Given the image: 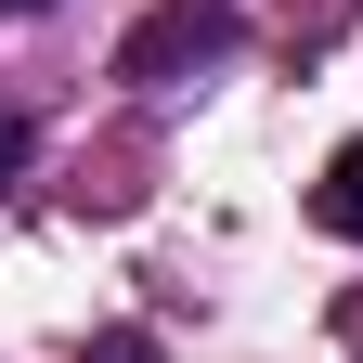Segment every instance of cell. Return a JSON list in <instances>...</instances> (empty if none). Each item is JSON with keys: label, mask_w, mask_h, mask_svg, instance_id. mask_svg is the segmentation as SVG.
Listing matches in <instances>:
<instances>
[{"label": "cell", "mask_w": 363, "mask_h": 363, "mask_svg": "<svg viewBox=\"0 0 363 363\" xmlns=\"http://www.w3.org/2000/svg\"><path fill=\"white\" fill-rule=\"evenodd\" d=\"M13 13H52V0H13Z\"/></svg>", "instance_id": "5"}, {"label": "cell", "mask_w": 363, "mask_h": 363, "mask_svg": "<svg viewBox=\"0 0 363 363\" xmlns=\"http://www.w3.org/2000/svg\"><path fill=\"white\" fill-rule=\"evenodd\" d=\"M311 220L363 247V143H337V156H325V182H311Z\"/></svg>", "instance_id": "2"}, {"label": "cell", "mask_w": 363, "mask_h": 363, "mask_svg": "<svg viewBox=\"0 0 363 363\" xmlns=\"http://www.w3.org/2000/svg\"><path fill=\"white\" fill-rule=\"evenodd\" d=\"M234 39H247V13H234V0H156V13L117 39V78H143V91L208 78V65H234Z\"/></svg>", "instance_id": "1"}, {"label": "cell", "mask_w": 363, "mask_h": 363, "mask_svg": "<svg viewBox=\"0 0 363 363\" xmlns=\"http://www.w3.org/2000/svg\"><path fill=\"white\" fill-rule=\"evenodd\" d=\"M0 13H13V0H0Z\"/></svg>", "instance_id": "6"}, {"label": "cell", "mask_w": 363, "mask_h": 363, "mask_svg": "<svg viewBox=\"0 0 363 363\" xmlns=\"http://www.w3.org/2000/svg\"><path fill=\"white\" fill-rule=\"evenodd\" d=\"M0 182H26V117H0Z\"/></svg>", "instance_id": "4"}, {"label": "cell", "mask_w": 363, "mask_h": 363, "mask_svg": "<svg viewBox=\"0 0 363 363\" xmlns=\"http://www.w3.org/2000/svg\"><path fill=\"white\" fill-rule=\"evenodd\" d=\"M78 363H169V350H156L143 325H104V337H91V350H78Z\"/></svg>", "instance_id": "3"}]
</instances>
